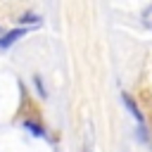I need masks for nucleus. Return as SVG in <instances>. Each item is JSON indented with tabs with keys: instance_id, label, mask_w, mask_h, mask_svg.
Here are the masks:
<instances>
[{
	"instance_id": "4",
	"label": "nucleus",
	"mask_w": 152,
	"mask_h": 152,
	"mask_svg": "<svg viewBox=\"0 0 152 152\" xmlns=\"http://www.w3.org/2000/svg\"><path fill=\"white\" fill-rule=\"evenodd\" d=\"M38 19H40V17H36V14H26L21 21H24V24H33V21H38Z\"/></svg>"
},
{
	"instance_id": "2",
	"label": "nucleus",
	"mask_w": 152,
	"mask_h": 152,
	"mask_svg": "<svg viewBox=\"0 0 152 152\" xmlns=\"http://www.w3.org/2000/svg\"><path fill=\"white\" fill-rule=\"evenodd\" d=\"M124 104H126V107H128V112H131V114H133V119H135V121H140V124H142V114H140V109H138V104H135V102H133V100H131V95H126V93H124Z\"/></svg>"
},
{
	"instance_id": "5",
	"label": "nucleus",
	"mask_w": 152,
	"mask_h": 152,
	"mask_svg": "<svg viewBox=\"0 0 152 152\" xmlns=\"http://www.w3.org/2000/svg\"><path fill=\"white\" fill-rule=\"evenodd\" d=\"M36 88H38V93H40V95L45 97V90H43V81H40L38 76H36Z\"/></svg>"
},
{
	"instance_id": "3",
	"label": "nucleus",
	"mask_w": 152,
	"mask_h": 152,
	"mask_svg": "<svg viewBox=\"0 0 152 152\" xmlns=\"http://www.w3.org/2000/svg\"><path fill=\"white\" fill-rule=\"evenodd\" d=\"M24 126H26L28 131H33V135H38V138H43V135H45V133H43V128H40V126H36L33 121H26Z\"/></svg>"
},
{
	"instance_id": "1",
	"label": "nucleus",
	"mask_w": 152,
	"mask_h": 152,
	"mask_svg": "<svg viewBox=\"0 0 152 152\" xmlns=\"http://www.w3.org/2000/svg\"><path fill=\"white\" fill-rule=\"evenodd\" d=\"M26 31H28V28H24V26H21V28H12V31H7V33L0 38V50H7L10 45H14L21 36H26Z\"/></svg>"
},
{
	"instance_id": "6",
	"label": "nucleus",
	"mask_w": 152,
	"mask_h": 152,
	"mask_svg": "<svg viewBox=\"0 0 152 152\" xmlns=\"http://www.w3.org/2000/svg\"><path fill=\"white\" fill-rule=\"evenodd\" d=\"M83 152H90V147H86V150H83Z\"/></svg>"
}]
</instances>
